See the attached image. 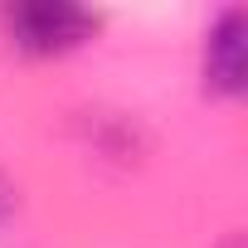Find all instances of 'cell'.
I'll return each mask as SVG.
<instances>
[{
  "label": "cell",
  "mask_w": 248,
  "mask_h": 248,
  "mask_svg": "<svg viewBox=\"0 0 248 248\" xmlns=\"http://www.w3.org/2000/svg\"><path fill=\"white\" fill-rule=\"evenodd\" d=\"M97 15L68 0H20V5L0 10V30H5L10 49L30 54V59H63L73 49H83L97 34Z\"/></svg>",
  "instance_id": "cell-1"
},
{
  "label": "cell",
  "mask_w": 248,
  "mask_h": 248,
  "mask_svg": "<svg viewBox=\"0 0 248 248\" xmlns=\"http://www.w3.org/2000/svg\"><path fill=\"white\" fill-rule=\"evenodd\" d=\"M204 88L214 97H243L248 88V15L238 5L204 30Z\"/></svg>",
  "instance_id": "cell-2"
}]
</instances>
